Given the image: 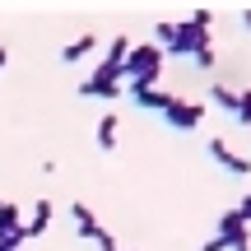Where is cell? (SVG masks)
I'll return each instance as SVG.
<instances>
[{
  "instance_id": "obj_18",
  "label": "cell",
  "mask_w": 251,
  "mask_h": 251,
  "mask_svg": "<svg viewBox=\"0 0 251 251\" xmlns=\"http://www.w3.org/2000/svg\"><path fill=\"white\" fill-rule=\"evenodd\" d=\"M242 28H247V33H251V9H242Z\"/></svg>"
},
{
  "instance_id": "obj_13",
  "label": "cell",
  "mask_w": 251,
  "mask_h": 251,
  "mask_svg": "<svg viewBox=\"0 0 251 251\" xmlns=\"http://www.w3.org/2000/svg\"><path fill=\"white\" fill-rule=\"evenodd\" d=\"M233 117H237V126H251V89L237 93V112H233Z\"/></svg>"
},
{
  "instance_id": "obj_7",
  "label": "cell",
  "mask_w": 251,
  "mask_h": 251,
  "mask_svg": "<svg viewBox=\"0 0 251 251\" xmlns=\"http://www.w3.org/2000/svg\"><path fill=\"white\" fill-rule=\"evenodd\" d=\"M70 219H75V233H79L84 237V242H93V233H98V219H93V209L89 205H84V200H75V205H70Z\"/></svg>"
},
{
  "instance_id": "obj_9",
  "label": "cell",
  "mask_w": 251,
  "mask_h": 251,
  "mask_svg": "<svg viewBox=\"0 0 251 251\" xmlns=\"http://www.w3.org/2000/svg\"><path fill=\"white\" fill-rule=\"evenodd\" d=\"M93 47H98V37H93V33H79L75 42H65V47H61V61H65V65H75L79 56H89Z\"/></svg>"
},
{
  "instance_id": "obj_4",
  "label": "cell",
  "mask_w": 251,
  "mask_h": 251,
  "mask_svg": "<svg viewBox=\"0 0 251 251\" xmlns=\"http://www.w3.org/2000/svg\"><path fill=\"white\" fill-rule=\"evenodd\" d=\"M209 158H214V163H219L224 172H233V177H247V172H251V158L233 153V149H228V140H219V135L209 140Z\"/></svg>"
},
{
  "instance_id": "obj_16",
  "label": "cell",
  "mask_w": 251,
  "mask_h": 251,
  "mask_svg": "<svg viewBox=\"0 0 251 251\" xmlns=\"http://www.w3.org/2000/svg\"><path fill=\"white\" fill-rule=\"evenodd\" d=\"M237 214H242V224H247V228H251V196H247V200H242V205H237Z\"/></svg>"
},
{
  "instance_id": "obj_20",
  "label": "cell",
  "mask_w": 251,
  "mask_h": 251,
  "mask_svg": "<svg viewBox=\"0 0 251 251\" xmlns=\"http://www.w3.org/2000/svg\"><path fill=\"white\" fill-rule=\"evenodd\" d=\"M0 251H5V247H0Z\"/></svg>"
},
{
  "instance_id": "obj_10",
  "label": "cell",
  "mask_w": 251,
  "mask_h": 251,
  "mask_svg": "<svg viewBox=\"0 0 251 251\" xmlns=\"http://www.w3.org/2000/svg\"><path fill=\"white\" fill-rule=\"evenodd\" d=\"M117 130H121L117 112H107V117L98 121V149H102V153H112V149H117Z\"/></svg>"
},
{
  "instance_id": "obj_14",
  "label": "cell",
  "mask_w": 251,
  "mask_h": 251,
  "mask_svg": "<svg viewBox=\"0 0 251 251\" xmlns=\"http://www.w3.org/2000/svg\"><path fill=\"white\" fill-rule=\"evenodd\" d=\"M93 242H98V251H121L117 233H107V228H98V233H93Z\"/></svg>"
},
{
  "instance_id": "obj_15",
  "label": "cell",
  "mask_w": 251,
  "mask_h": 251,
  "mask_svg": "<svg viewBox=\"0 0 251 251\" xmlns=\"http://www.w3.org/2000/svg\"><path fill=\"white\" fill-rule=\"evenodd\" d=\"M191 61H196L200 70H214V61H219V56H214V47H200V51L191 56Z\"/></svg>"
},
{
  "instance_id": "obj_19",
  "label": "cell",
  "mask_w": 251,
  "mask_h": 251,
  "mask_svg": "<svg viewBox=\"0 0 251 251\" xmlns=\"http://www.w3.org/2000/svg\"><path fill=\"white\" fill-rule=\"evenodd\" d=\"M5 61H9V51H5V47H0V70H5Z\"/></svg>"
},
{
  "instance_id": "obj_2",
  "label": "cell",
  "mask_w": 251,
  "mask_h": 251,
  "mask_svg": "<svg viewBox=\"0 0 251 251\" xmlns=\"http://www.w3.org/2000/svg\"><path fill=\"white\" fill-rule=\"evenodd\" d=\"M158 75H163V51L153 42H140L126 51L121 61V84H149V89H158Z\"/></svg>"
},
{
  "instance_id": "obj_17",
  "label": "cell",
  "mask_w": 251,
  "mask_h": 251,
  "mask_svg": "<svg viewBox=\"0 0 251 251\" xmlns=\"http://www.w3.org/2000/svg\"><path fill=\"white\" fill-rule=\"evenodd\" d=\"M205 251H228V242H224V237H209V242H205Z\"/></svg>"
},
{
  "instance_id": "obj_8",
  "label": "cell",
  "mask_w": 251,
  "mask_h": 251,
  "mask_svg": "<svg viewBox=\"0 0 251 251\" xmlns=\"http://www.w3.org/2000/svg\"><path fill=\"white\" fill-rule=\"evenodd\" d=\"M51 214H56L51 200H37V205H33V224H24V237H28V242H33V237H42V228L51 224Z\"/></svg>"
},
{
  "instance_id": "obj_11",
  "label": "cell",
  "mask_w": 251,
  "mask_h": 251,
  "mask_svg": "<svg viewBox=\"0 0 251 251\" xmlns=\"http://www.w3.org/2000/svg\"><path fill=\"white\" fill-rule=\"evenodd\" d=\"M209 102H214L219 112H237V93L228 89V84H214V89H209Z\"/></svg>"
},
{
  "instance_id": "obj_3",
  "label": "cell",
  "mask_w": 251,
  "mask_h": 251,
  "mask_svg": "<svg viewBox=\"0 0 251 251\" xmlns=\"http://www.w3.org/2000/svg\"><path fill=\"white\" fill-rule=\"evenodd\" d=\"M163 121H168L172 130H196V126L205 121V102H191V98H177V93H172L168 107H163Z\"/></svg>"
},
{
  "instance_id": "obj_6",
  "label": "cell",
  "mask_w": 251,
  "mask_h": 251,
  "mask_svg": "<svg viewBox=\"0 0 251 251\" xmlns=\"http://www.w3.org/2000/svg\"><path fill=\"white\" fill-rule=\"evenodd\" d=\"M126 93H130V102H135V107H144V112H163V107H168V98H172V93L149 89V84H126Z\"/></svg>"
},
{
  "instance_id": "obj_12",
  "label": "cell",
  "mask_w": 251,
  "mask_h": 251,
  "mask_svg": "<svg viewBox=\"0 0 251 251\" xmlns=\"http://www.w3.org/2000/svg\"><path fill=\"white\" fill-rule=\"evenodd\" d=\"M14 228H24V224H19V205L0 200V237H5V233H14Z\"/></svg>"
},
{
  "instance_id": "obj_5",
  "label": "cell",
  "mask_w": 251,
  "mask_h": 251,
  "mask_svg": "<svg viewBox=\"0 0 251 251\" xmlns=\"http://www.w3.org/2000/svg\"><path fill=\"white\" fill-rule=\"evenodd\" d=\"M219 237H224L228 242V251H247V224H242V214H237V209H228L224 219H219Z\"/></svg>"
},
{
  "instance_id": "obj_1",
  "label": "cell",
  "mask_w": 251,
  "mask_h": 251,
  "mask_svg": "<svg viewBox=\"0 0 251 251\" xmlns=\"http://www.w3.org/2000/svg\"><path fill=\"white\" fill-rule=\"evenodd\" d=\"M209 24H214L209 9H196L191 19H172V42L163 51V61L168 56H196L200 47H209Z\"/></svg>"
}]
</instances>
